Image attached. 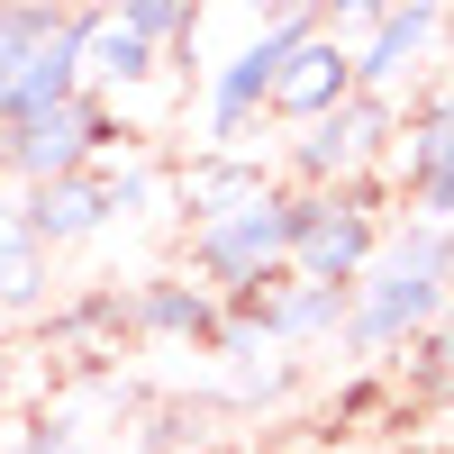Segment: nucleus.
I'll use <instances>...</instances> for the list:
<instances>
[{
    "label": "nucleus",
    "instance_id": "nucleus-9",
    "mask_svg": "<svg viewBox=\"0 0 454 454\" xmlns=\"http://www.w3.org/2000/svg\"><path fill=\"white\" fill-rule=\"evenodd\" d=\"M10 227H19L27 246H46V254H64V246H91L100 227H109V182H100V173L36 182V192H19V200H10Z\"/></svg>",
    "mask_w": 454,
    "mask_h": 454
},
{
    "label": "nucleus",
    "instance_id": "nucleus-16",
    "mask_svg": "<svg viewBox=\"0 0 454 454\" xmlns=\"http://www.w3.org/2000/svg\"><path fill=\"white\" fill-rule=\"evenodd\" d=\"M109 19H119L145 55H173V46H192V36L209 27V10H192V0H119Z\"/></svg>",
    "mask_w": 454,
    "mask_h": 454
},
{
    "label": "nucleus",
    "instance_id": "nucleus-6",
    "mask_svg": "<svg viewBox=\"0 0 454 454\" xmlns=\"http://www.w3.org/2000/svg\"><path fill=\"white\" fill-rule=\"evenodd\" d=\"M291 273V192L254 200L218 227H192V282L218 300H246V291H273Z\"/></svg>",
    "mask_w": 454,
    "mask_h": 454
},
{
    "label": "nucleus",
    "instance_id": "nucleus-25",
    "mask_svg": "<svg viewBox=\"0 0 454 454\" xmlns=\"http://www.w3.org/2000/svg\"><path fill=\"white\" fill-rule=\"evenodd\" d=\"M10 200H19V192H10V182H0V218H10Z\"/></svg>",
    "mask_w": 454,
    "mask_h": 454
},
{
    "label": "nucleus",
    "instance_id": "nucleus-14",
    "mask_svg": "<svg viewBox=\"0 0 454 454\" xmlns=\"http://www.w3.org/2000/svg\"><path fill=\"white\" fill-rule=\"evenodd\" d=\"M46 309H55V254L0 218V318H46Z\"/></svg>",
    "mask_w": 454,
    "mask_h": 454
},
{
    "label": "nucleus",
    "instance_id": "nucleus-2",
    "mask_svg": "<svg viewBox=\"0 0 454 454\" xmlns=\"http://www.w3.org/2000/svg\"><path fill=\"white\" fill-rule=\"evenodd\" d=\"M309 36H318V10H273L237 55H218L200 73V155H246L263 100H273V73L291 64V46H309Z\"/></svg>",
    "mask_w": 454,
    "mask_h": 454
},
{
    "label": "nucleus",
    "instance_id": "nucleus-22",
    "mask_svg": "<svg viewBox=\"0 0 454 454\" xmlns=\"http://www.w3.org/2000/svg\"><path fill=\"white\" fill-rule=\"evenodd\" d=\"M382 400H391V391H382V372H364V382H346V391H336V419H372Z\"/></svg>",
    "mask_w": 454,
    "mask_h": 454
},
{
    "label": "nucleus",
    "instance_id": "nucleus-13",
    "mask_svg": "<svg viewBox=\"0 0 454 454\" xmlns=\"http://www.w3.org/2000/svg\"><path fill=\"white\" fill-rule=\"evenodd\" d=\"M73 36H82V91H91V100H109V109L137 100V91L164 73V55H145V46H137V36L109 19V10H73Z\"/></svg>",
    "mask_w": 454,
    "mask_h": 454
},
{
    "label": "nucleus",
    "instance_id": "nucleus-21",
    "mask_svg": "<svg viewBox=\"0 0 454 454\" xmlns=\"http://www.w3.org/2000/svg\"><path fill=\"white\" fill-rule=\"evenodd\" d=\"M0 436H10L0 454H82V427H73L64 409H36L27 427H0Z\"/></svg>",
    "mask_w": 454,
    "mask_h": 454
},
{
    "label": "nucleus",
    "instance_id": "nucleus-18",
    "mask_svg": "<svg viewBox=\"0 0 454 454\" xmlns=\"http://www.w3.org/2000/svg\"><path fill=\"white\" fill-rule=\"evenodd\" d=\"M291 382H300V364H291V355H246V364H227V400H237V409L291 400Z\"/></svg>",
    "mask_w": 454,
    "mask_h": 454
},
{
    "label": "nucleus",
    "instance_id": "nucleus-11",
    "mask_svg": "<svg viewBox=\"0 0 454 454\" xmlns=\"http://www.w3.org/2000/svg\"><path fill=\"white\" fill-rule=\"evenodd\" d=\"M128 336H145V346H218V291H200L192 273H145L128 291Z\"/></svg>",
    "mask_w": 454,
    "mask_h": 454
},
{
    "label": "nucleus",
    "instance_id": "nucleus-19",
    "mask_svg": "<svg viewBox=\"0 0 454 454\" xmlns=\"http://www.w3.org/2000/svg\"><path fill=\"white\" fill-rule=\"evenodd\" d=\"M100 182H109V218H137V209H155V200H164V173L145 164V155L100 164Z\"/></svg>",
    "mask_w": 454,
    "mask_h": 454
},
{
    "label": "nucleus",
    "instance_id": "nucleus-24",
    "mask_svg": "<svg viewBox=\"0 0 454 454\" xmlns=\"http://www.w3.org/2000/svg\"><path fill=\"white\" fill-rule=\"evenodd\" d=\"M346 454H419V445H346Z\"/></svg>",
    "mask_w": 454,
    "mask_h": 454
},
{
    "label": "nucleus",
    "instance_id": "nucleus-8",
    "mask_svg": "<svg viewBox=\"0 0 454 454\" xmlns=\"http://www.w3.org/2000/svg\"><path fill=\"white\" fill-rule=\"evenodd\" d=\"M436 36H454V27H445V10H427V0H419V10H372L364 46H355V91L364 100H391V109H400V91L419 100Z\"/></svg>",
    "mask_w": 454,
    "mask_h": 454
},
{
    "label": "nucleus",
    "instance_id": "nucleus-3",
    "mask_svg": "<svg viewBox=\"0 0 454 454\" xmlns=\"http://www.w3.org/2000/svg\"><path fill=\"white\" fill-rule=\"evenodd\" d=\"M82 91V36L55 0H10L0 10V128H27Z\"/></svg>",
    "mask_w": 454,
    "mask_h": 454
},
{
    "label": "nucleus",
    "instance_id": "nucleus-23",
    "mask_svg": "<svg viewBox=\"0 0 454 454\" xmlns=\"http://www.w3.org/2000/svg\"><path fill=\"white\" fill-rule=\"evenodd\" d=\"M10 400H19V364H10V346H0V427H10Z\"/></svg>",
    "mask_w": 454,
    "mask_h": 454
},
{
    "label": "nucleus",
    "instance_id": "nucleus-5",
    "mask_svg": "<svg viewBox=\"0 0 454 454\" xmlns=\"http://www.w3.org/2000/svg\"><path fill=\"white\" fill-rule=\"evenodd\" d=\"M391 137H400V109L355 91L346 109H327L318 128H291V137H282V164H273V182H282V192H346V182L382 173Z\"/></svg>",
    "mask_w": 454,
    "mask_h": 454
},
{
    "label": "nucleus",
    "instance_id": "nucleus-1",
    "mask_svg": "<svg viewBox=\"0 0 454 454\" xmlns=\"http://www.w3.org/2000/svg\"><path fill=\"white\" fill-rule=\"evenodd\" d=\"M436 318H454V227L400 218V227H382V254L364 263L336 346H346L364 372H391L400 346H419Z\"/></svg>",
    "mask_w": 454,
    "mask_h": 454
},
{
    "label": "nucleus",
    "instance_id": "nucleus-17",
    "mask_svg": "<svg viewBox=\"0 0 454 454\" xmlns=\"http://www.w3.org/2000/svg\"><path fill=\"white\" fill-rule=\"evenodd\" d=\"M400 382L419 409H454V318H436L419 346H400Z\"/></svg>",
    "mask_w": 454,
    "mask_h": 454
},
{
    "label": "nucleus",
    "instance_id": "nucleus-15",
    "mask_svg": "<svg viewBox=\"0 0 454 454\" xmlns=\"http://www.w3.org/2000/svg\"><path fill=\"white\" fill-rule=\"evenodd\" d=\"M128 327V291H73L46 309V346L64 355H100V336H119Z\"/></svg>",
    "mask_w": 454,
    "mask_h": 454
},
{
    "label": "nucleus",
    "instance_id": "nucleus-7",
    "mask_svg": "<svg viewBox=\"0 0 454 454\" xmlns=\"http://www.w3.org/2000/svg\"><path fill=\"white\" fill-rule=\"evenodd\" d=\"M382 182H391V200L409 218L454 227V82H436V91H419L400 109V137L382 155Z\"/></svg>",
    "mask_w": 454,
    "mask_h": 454
},
{
    "label": "nucleus",
    "instance_id": "nucleus-4",
    "mask_svg": "<svg viewBox=\"0 0 454 454\" xmlns=\"http://www.w3.org/2000/svg\"><path fill=\"white\" fill-rule=\"evenodd\" d=\"M128 119L109 100L91 91H73L64 109H46V119H27V128H0V182L10 192H36V182H64V173H100V164H119L128 155Z\"/></svg>",
    "mask_w": 454,
    "mask_h": 454
},
{
    "label": "nucleus",
    "instance_id": "nucleus-10",
    "mask_svg": "<svg viewBox=\"0 0 454 454\" xmlns=\"http://www.w3.org/2000/svg\"><path fill=\"white\" fill-rule=\"evenodd\" d=\"M355 100V55L336 46V36H309V46H291V64L273 73V100H263V119L282 128H318L327 109Z\"/></svg>",
    "mask_w": 454,
    "mask_h": 454
},
{
    "label": "nucleus",
    "instance_id": "nucleus-20",
    "mask_svg": "<svg viewBox=\"0 0 454 454\" xmlns=\"http://www.w3.org/2000/svg\"><path fill=\"white\" fill-rule=\"evenodd\" d=\"M209 427H218V400H200V409H192V400H173L145 445H155V454H200V445H209Z\"/></svg>",
    "mask_w": 454,
    "mask_h": 454
},
{
    "label": "nucleus",
    "instance_id": "nucleus-12",
    "mask_svg": "<svg viewBox=\"0 0 454 454\" xmlns=\"http://www.w3.org/2000/svg\"><path fill=\"white\" fill-rule=\"evenodd\" d=\"M273 192H282L273 164H254V155H192V164L173 173V200H182L192 227H218V218H237V209L273 200Z\"/></svg>",
    "mask_w": 454,
    "mask_h": 454
}]
</instances>
